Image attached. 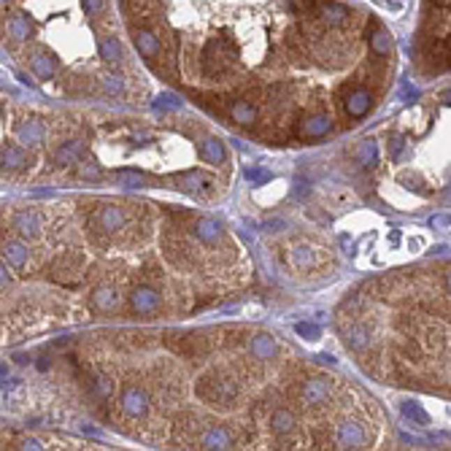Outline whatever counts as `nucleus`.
Instances as JSON below:
<instances>
[{"instance_id": "31", "label": "nucleus", "mask_w": 451, "mask_h": 451, "mask_svg": "<svg viewBox=\"0 0 451 451\" xmlns=\"http://www.w3.org/2000/svg\"><path fill=\"white\" fill-rule=\"evenodd\" d=\"M79 176L87 179V182H98V179L103 176V170H101V165L98 163H84L82 168H79Z\"/></svg>"}, {"instance_id": "24", "label": "nucleus", "mask_w": 451, "mask_h": 451, "mask_svg": "<svg viewBox=\"0 0 451 451\" xmlns=\"http://www.w3.org/2000/svg\"><path fill=\"white\" fill-rule=\"evenodd\" d=\"M351 160L360 168H373V165L378 163V146H376V141H362L351 151Z\"/></svg>"}, {"instance_id": "37", "label": "nucleus", "mask_w": 451, "mask_h": 451, "mask_svg": "<svg viewBox=\"0 0 451 451\" xmlns=\"http://www.w3.org/2000/svg\"><path fill=\"white\" fill-rule=\"evenodd\" d=\"M316 360H319V362H322V365H330V368H332V365H335V357H330V354H319V357H316Z\"/></svg>"}, {"instance_id": "11", "label": "nucleus", "mask_w": 451, "mask_h": 451, "mask_svg": "<svg viewBox=\"0 0 451 451\" xmlns=\"http://www.w3.org/2000/svg\"><path fill=\"white\" fill-rule=\"evenodd\" d=\"M227 114H230L232 122L241 124V127H251L254 122H260V105L254 101H249V98H235L230 103Z\"/></svg>"}, {"instance_id": "12", "label": "nucleus", "mask_w": 451, "mask_h": 451, "mask_svg": "<svg viewBox=\"0 0 451 451\" xmlns=\"http://www.w3.org/2000/svg\"><path fill=\"white\" fill-rule=\"evenodd\" d=\"M124 222H127V216H124V208H119V205H103L101 211L95 214V225H98V230L101 232H105V235H114V232H119L124 227Z\"/></svg>"}, {"instance_id": "39", "label": "nucleus", "mask_w": 451, "mask_h": 451, "mask_svg": "<svg viewBox=\"0 0 451 451\" xmlns=\"http://www.w3.org/2000/svg\"><path fill=\"white\" fill-rule=\"evenodd\" d=\"M49 365H52V360H46V357H43L41 362H38V370H46Z\"/></svg>"}, {"instance_id": "32", "label": "nucleus", "mask_w": 451, "mask_h": 451, "mask_svg": "<svg viewBox=\"0 0 451 451\" xmlns=\"http://www.w3.org/2000/svg\"><path fill=\"white\" fill-rule=\"evenodd\" d=\"M403 135H392L390 138V151H392V157H400L403 154Z\"/></svg>"}, {"instance_id": "30", "label": "nucleus", "mask_w": 451, "mask_h": 451, "mask_svg": "<svg viewBox=\"0 0 451 451\" xmlns=\"http://www.w3.org/2000/svg\"><path fill=\"white\" fill-rule=\"evenodd\" d=\"M117 176L122 179L124 186H146V176L138 173V170H119Z\"/></svg>"}, {"instance_id": "27", "label": "nucleus", "mask_w": 451, "mask_h": 451, "mask_svg": "<svg viewBox=\"0 0 451 451\" xmlns=\"http://www.w3.org/2000/svg\"><path fill=\"white\" fill-rule=\"evenodd\" d=\"M400 411H403L406 419L416 422L419 427H427V424H430V413L422 408L419 403H413V400H403V403H400Z\"/></svg>"}, {"instance_id": "29", "label": "nucleus", "mask_w": 451, "mask_h": 451, "mask_svg": "<svg viewBox=\"0 0 451 451\" xmlns=\"http://www.w3.org/2000/svg\"><path fill=\"white\" fill-rule=\"evenodd\" d=\"M295 332H297L306 343H313V341L322 338V330L316 327V325H311V322H297V325H295Z\"/></svg>"}, {"instance_id": "17", "label": "nucleus", "mask_w": 451, "mask_h": 451, "mask_svg": "<svg viewBox=\"0 0 451 451\" xmlns=\"http://www.w3.org/2000/svg\"><path fill=\"white\" fill-rule=\"evenodd\" d=\"M17 138H20V144L41 146L46 141V127L41 119H24L17 124Z\"/></svg>"}, {"instance_id": "9", "label": "nucleus", "mask_w": 451, "mask_h": 451, "mask_svg": "<svg viewBox=\"0 0 451 451\" xmlns=\"http://www.w3.org/2000/svg\"><path fill=\"white\" fill-rule=\"evenodd\" d=\"M89 306L95 308L98 313H111V311H117V308L122 306V295H119V289L114 287V284H101V287L92 289Z\"/></svg>"}, {"instance_id": "7", "label": "nucleus", "mask_w": 451, "mask_h": 451, "mask_svg": "<svg viewBox=\"0 0 451 451\" xmlns=\"http://www.w3.org/2000/svg\"><path fill=\"white\" fill-rule=\"evenodd\" d=\"M335 441H338V449H362L368 443V432H365V427L360 422L346 419V422L338 424Z\"/></svg>"}, {"instance_id": "16", "label": "nucleus", "mask_w": 451, "mask_h": 451, "mask_svg": "<svg viewBox=\"0 0 451 451\" xmlns=\"http://www.w3.org/2000/svg\"><path fill=\"white\" fill-rule=\"evenodd\" d=\"M0 165H3V170H24V168H30V154L17 144H3Z\"/></svg>"}, {"instance_id": "3", "label": "nucleus", "mask_w": 451, "mask_h": 451, "mask_svg": "<svg viewBox=\"0 0 451 451\" xmlns=\"http://www.w3.org/2000/svg\"><path fill=\"white\" fill-rule=\"evenodd\" d=\"M119 406H122V413L127 419H144L149 413L151 400H149V392L141 384H127L119 394Z\"/></svg>"}, {"instance_id": "34", "label": "nucleus", "mask_w": 451, "mask_h": 451, "mask_svg": "<svg viewBox=\"0 0 451 451\" xmlns=\"http://www.w3.org/2000/svg\"><path fill=\"white\" fill-rule=\"evenodd\" d=\"M22 449L38 451V449H43V443L38 441V438H24V441H22Z\"/></svg>"}, {"instance_id": "15", "label": "nucleus", "mask_w": 451, "mask_h": 451, "mask_svg": "<svg viewBox=\"0 0 451 451\" xmlns=\"http://www.w3.org/2000/svg\"><path fill=\"white\" fill-rule=\"evenodd\" d=\"M11 227L20 232L22 238H38V235H41V230H43V222L36 211L24 208V211H17V214H14Z\"/></svg>"}, {"instance_id": "35", "label": "nucleus", "mask_w": 451, "mask_h": 451, "mask_svg": "<svg viewBox=\"0 0 451 451\" xmlns=\"http://www.w3.org/2000/svg\"><path fill=\"white\" fill-rule=\"evenodd\" d=\"M451 225V216L441 214V216H432L430 219V227H449Z\"/></svg>"}, {"instance_id": "38", "label": "nucleus", "mask_w": 451, "mask_h": 451, "mask_svg": "<svg viewBox=\"0 0 451 451\" xmlns=\"http://www.w3.org/2000/svg\"><path fill=\"white\" fill-rule=\"evenodd\" d=\"M443 287H446V292L451 295V270H446V279H443Z\"/></svg>"}, {"instance_id": "21", "label": "nucleus", "mask_w": 451, "mask_h": 451, "mask_svg": "<svg viewBox=\"0 0 451 451\" xmlns=\"http://www.w3.org/2000/svg\"><path fill=\"white\" fill-rule=\"evenodd\" d=\"M270 430L276 432L279 438H287L292 432L297 430V419H295V413L289 408H276L270 413Z\"/></svg>"}, {"instance_id": "10", "label": "nucleus", "mask_w": 451, "mask_h": 451, "mask_svg": "<svg viewBox=\"0 0 451 451\" xmlns=\"http://www.w3.org/2000/svg\"><path fill=\"white\" fill-rule=\"evenodd\" d=\"M192 235H195L200 244H205V246H214V244L222 241L225 225H222L219 219H214V216H200V219H195V225H192Z\"/></svg>"}, {"instance_id": "1", "label": "nucleus", "mask_w": 451, "mask_h": 451, "mask_svg": "<svg viewBox=\"0 0 451 451\" xmlns=\"http://www.w3.org/2000/svg\"><path fill=\"white\" fill-rule=\"evenodd\" d=\"M127 33L149 30L160 41L154 73L235 82L249 68L284 60L338 71L354 43L384 24L349 0H119Z\"/></svg>"}, {"instance_id": "18", "label": "nucleus", "mask_w": 451, "mask_h": 451, "mask_svg": "<svg viewBox=\"0 0 451 451\" xmlns=\"http://www.w3.org/2000/svg\"><path fill=\"white\" fill-rule=\"evenodd\" d=\"M87 154V144L84 141H65L54 149V163L57 165H76L84 160Z\"/></svg>"}, {"instance_id": "2", "label": "nucleus", "mask_w": 451, "mask_h": 451, "mask_svg": "<svg viewBox=\"0 0 451 451\" xmlns=\"http://www.w3.org/2000/svg\"><path fill=\"white\" fill-rule=\"evenodd\" d=\"M198 397L214 408H230L238 400V384L225 370H208L198 378Z\"/></svg>"}, {"instance_id": "19", "label": "nucleus", "mask_w": 451, "mask_h": 451, "mask_svg": "<svg viewBox=\"0 0 451 451\" xmlns=\"http://www.w3.org/2000/svg\"><path fill=\"white\" fill-rule=\"evenodd\" d=\"M3 260L11 267H24L27 260H30V249H27L24 241L8 238V241H3Z\"/></svg>"}, {"instance_id": "40", "label": "nucleus", "mask_w": 451, "mask_h": 451, "mask_svg": "<svg viewBox=\"0 0 451 451\" xmlns=\"http://www.w3.org/2000/svg\"><path fill=\"white\" fill-rule=\"evenodd\" d=\"M443 101H449V103H451V89H449V92H443Z\"/></svg>"}, {"instance_id": "8", "label": "nucleus", "mask_w": 451, "mask_h": 451, "mask_svg": "<svg viewBox=\"0 0 451 451\" xmlns=\"http://www.w3.org/2000/svg\"><path fill=\"white\" fill-rule=\"evenodd\" d=\"M330 130H332V117L327 111H313V114L303 117L300 124H297L300 138H322V135H327Z\"/></svg>"}, {"instance_id": "20", "label": "nucleus", "mask_w": 451, "mask_h": 451, "mask_svg": "<svg viewBox=\"0 0 451 451\" xmlns=\"http://www.w3.org/2000/svg\"><path fill=\"white\" fill-rule=\"evenodd\" d=\"M373 343V330L365 322H354L349 330H346V346L351 351H365Z\"/></svg>"}, {"instance_id": "6", "label": "nucleus", "mask_w": 451, "mask_h": 451, "mask_svg": "<svg viewBox=\"0 0 451 451\" xmlns=\"http://www.w3.org/2000/svg\"><path fill=\"white\" fill-rule=\"evenodd\" d=\"M300 403H306V406H322V403H327L330 394H332V381L325 378V376H313V378H306L303 384H300Z\"/></svg>"}, {"instance_id": "26", "label": "nucleus", "mask_w": 451, "mask_h": 451, "mask_svg": "<svg viewBox=\"0 0 451 451\" xmlns=\"http://www.w3.org/2000/svg\"><path fill=\"white\" fill-rule=\"evenodd\" d=\"M292 265L295 267H300V270H311V267L316 265V249H311V246H306V244H300V246H295L292 249Z\"/></svg>"}, {"instance_id": "28", "label": "nucleus", "mask_w": 451, "mask_h": 451, "mask_svg": "<svg viewBox=\"0 0 451 451\" xmlns=\"http://www.w3.org/2000/svg\"><path fill=\"white\" fill-rule=\"evenodd\" d=\"M176 184L186 189V192H198V186L200 184H208V179H205L200 170H186L182 176H176Z\"/></svg>"}, {"instance_id": "25", "label": "nucleus", "mask_w": 451, "mask_h": 451, "mask_svg": "<svg viewBox=\"0 0 451 451\" xmlns=\"http://www.w3.org/2000/svg\"><path fill=\"white\" fill-rule=\"evenodd\" d=\"M52 276L57 279V281H62V284H76L82 276H79V267L71 265V257L65 254V257H60L54 265H52Z\"/></svg>"}, {"instance_id": "33", "label": "nucleus", "mask_w": 451, "mask_h": 451, "mask_svg": "<svg viewBox=\"0 0 451 451\" xmlns=\"http://www.w3.org/2000/svg\"><path fill=\"white\" fill-rule=\"evenodd\" d=\"M244 179H249V182H267L270 173H267V170H254V168H251V170L244 173Z\"/></svg>"}, {"instance_id": "14", "label": "nucleus", "mask_w": 451, "mask_h": 451, "mask_svg": "<svg viewBox=\"0 0 451 451\" xmlns=\"http://www.w3.org/2000/svg\"><path fill=\"white\" fill-rule=\"evenodd\" d=\"M249 354L254 360H260V362L276 360L279 357V343H276V338L270 332H254L251 341H249Z\"/></svg>"}, {"instance_id": "13", "label": "nucleus", "mask_w": 451, "mask_h": 451, "mask_svg": "<svg viewBox=\"0 0 451 451\" xmlns=\"http://www.w3.org/2000/svg\"><path fill=\"white\" fill-rule=\"evenodd\" d=\"M198 446L208 451L216 449H232V432L222 427V424H211L198 435Z\"/></svg>"}, {"instance_id": "22", "label": "nucleus", "mask_w": 451, "mask_h": 451, "mask_svg": "<svg viewBox=\"0 0 451 451\" xmlns=\"http://www.w3.org/2000/svg\"><path fill=\"white\" fill-rule=\"evenodd\" d=\"M198 151H200V160H205L208 165H225L227 160L225 144L219 138H203L200 146H198Z\"/></svg>"}, {"instance_id": "4", "label": "nucleus", "mask_w": 451, "mask_h": 451, "mask_svg": "<svg viewBox=\"0 0 451 451\" xmlns=\"http://www.w3.org/2000/svg\"><path fill=\"white\" fill-rule=\"evenodd\" d=\"M373 108V89L368 84H351L343 92V111L351 119H362Z\"/></svg>"}, {"instance_id": "36", "label": "nucleus", "mask_w": 451, "mask_h": 451, "mask_svg": "<svg viewBox=\"0 0 451 451\" xmlns=\"http://www.w3.org/2000/svg\"><path fill=\"white\" fill-rule=\"evenodd\" d=\"M287 222H281V219H273V222H265V230L267 232H279V230H284Z\"/></svg>"}, {"instance_id": "23", "label": "nucleus", "mask_w": 451, "mask_h": 451, "mask_svg": "<svg viewBox=\"0 0 451 451\" xmlns=\"http://www.w3.org/2000/svg\"><path fill=\"white\" fill-rule=\"evenodd\" d=\"M87 384H89V392H92L98 400H108L111 392H114V378H111L108 373H103V370H92Z\"/></svg>"}, {"instance_id": "5", "label": "nucleus", "mask_w": 451, "mask_h": 451, "mask_svg": "<svg viewBox=\"0 0 451 451\" xmlns=\"http://www.w3.org/2000/svg\"><path fill=\"white\" fill-rule=\"evenodd\" d=\"M160 306H163V295H160L157 287H151V284L133 287V292H130V308H133L135 316H151V313L160 311Z\"/></svg>"}]
</instances>
